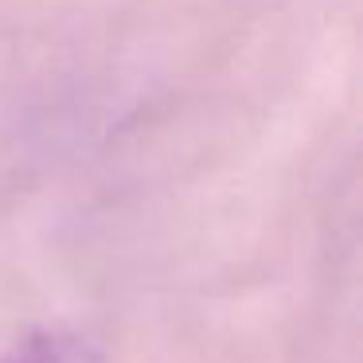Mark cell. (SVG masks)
<instances>
[{
    "label": "cell",
    "mask_w": 363,
    "mask_h": 363,
    "mask_svg": "<svg viewBox=\"0 0 363 363\" xmlns=\"http://www.w3.org/2000/svg\"><path fill=\"white\" fill-rule=\"evenodd\" d=\"M0 363H106V352L90 332L71 324H43L0 344Z\"/></svg>",
    "instance_id": "obj_1"
}]
</instances>
